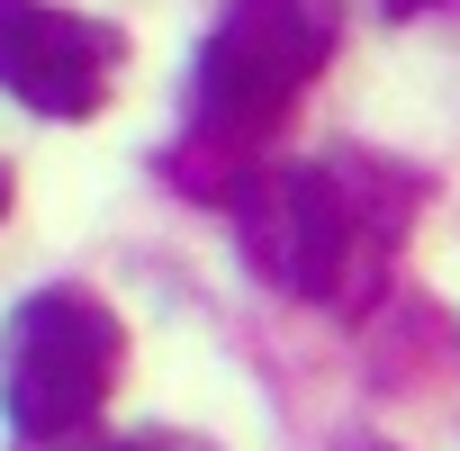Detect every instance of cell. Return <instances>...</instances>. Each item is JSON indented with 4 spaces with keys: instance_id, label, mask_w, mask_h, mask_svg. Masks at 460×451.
<instances>
[{
    "instance_id": "cell-1",
    "label": "cell",
    "mask_w": 460,
    "mask_h": 451,
    "mask_svg": "<svg viewBox=\"0 0 460 451\" xmlns=\"http://www.w3.org/2000/svg\"><path fill=\"white\" fill-rule=\"evenodd\" d=\"M226 208H235V235L271 289L352 307L397 244L415 181H388L361 154H343V163H244Z\"/></svg>"
},
{
    "instance_id": "cell-2",
    "label": "cell",
    "mask_w": 460,
    "mask_h": 451,
    "mask_svg": "<svg viewBox=\"0 0 460 451\" xmlns=\"http://www.w3.org/2000/svg\"><path fill=\"white\" fill-rule=\"evenodd\" d=\"M334 55V0H226L217 37L199 46V154L253 145L289 118V100Z\"/></svg>"
},
{
    "instance_id": "cell-3",
    "label": "cell",
    "mask_w": 460,
    "mask_h": 451,
    "mask_svg": "<svg viewBox=\"0 0 460 451\" xmlns=\"http://www.w3.org/2000/svg\"><path fill=\"white\" fill-rule=\"evenodd\" d=\"M118 352H127V334L91 289H37L0 334V406H10V424L28 442L91 424L118 379Z\"/></svg>"
},
{
    "instance_id": "cell-4",
    "label": "cell",
    "mask_w": 460,
    "mask_h": 451,
    "mask_svg": "<svg viewBox=\"0 0 460 451\" xmlns=\"http://www.w3.org/2000/svg\"><path fill=\"white\" fill-rule=\"evenodd\" d=\"M118 37L55 10V0H0V91H19L37 118H91L109 100Z\"/></svg>"
},
{
    "instance_id": "cell-5",
    "label": "cell",
    "mask_w": 460,
    "mask_h": 451,
    "mask_svg": "<svg viewBox=\"0 0 460 451\" xmlns=\"http://www.w3.org/2000/svg\"><path fill=\"white\" fill-rule=\"evenodd\" d=\"M127 451H208V442H199V433H136Z\"/></svg>"
},
{
    "instance_id": "cell-6",
    "label": "cell",
    "mask_w": 460,
    "mask_h": 451,
    "mask_svg": "<svg viewBox=\"0 0 460 451\" xmlns=\"http://www.w3.org/2000/svg\"><path fill=\"white\" fill-rule=\"evenodd\" d=\"M343 451H397V442H343Z\"/></svg>"
},
{
    "instance_id": "cell-7",
    "label": "cell",
    "mask_w": 460,
    "mask_h": 451,
    "mask_svg": "<svg viewBox=\"0 0 460 451\" xmlns=\"http://www.w3.org/2000/svg\"><path fill=\"white\" fill-rule=\"evenodd\" d=\"M0 208H10V181H0Z\"/></svg>"
}]
</instances>
